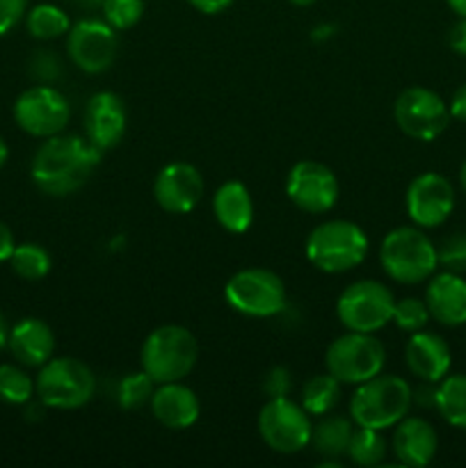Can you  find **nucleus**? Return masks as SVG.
Returning <instances> with one entry per match:
<instances>
[{
    "instance_id": "f8f14e48",
    "label": "nucleus",
    "mask_w": 466,
    "mask_h": 468,
    "mask_svg": "<svg viewBox=\"0 0 466 468\" xmlns=\"http://www.w3.org/2000/svg\"><path fill=\"white\" fill-rule=\"evenodd\" d=\"M71 108L62 91L50 85H37L23 91L14 103L18 128L32 137H53L67 128Z\"/></svg>"
},
{
    "instance_id": "dca6fc26",
    "label": "nucleus",
    "mask_w": 466,
    "mask_h": 468,
    "mask_svg": "<svg viewBox=\"0 0 466 468\" xmlns=\"http://www.w3.org/2000/svg\"><path fill=\"white\" fill-rule=\"evenodd\" d=\"M204 195V178L190 163H169L154 181V197L167 213L185 215L195 208Z\"/></svg>"
},
{
    "instance_id": "f257e3e1",
    "label": "nucleus",
    "mask_w": 466,
    "mask_h": 468,
    "mask_svg": "<svg viewBox=\"0 0 466 468\" xmlns=\"http://www.w3.org/2000/svg\"><path fill=\"white\" fill-rule=\"evenodd\" d=\"M101 163V149L78 135H53L32 158V181L50 197L80 190Z\"/></svg>"
},
{
    "instance_id": "9b49d317",
    "label": "nucleus",
    "mask_w": 466,
    "mask_h": 468,
    "mask_svg": "<svg viewBox=\"0 0 466 468\" xmlns=\"http://www.w3.org/2000/svg\"><path fill=\"white\" fill-rule=\"evenodd\" d=\"M397 128L411 140L432 142L450 123V110L437 91L428 87H409L393 105Z\"/></svg>"
},
{
    "instance_id": "8fccbe9b",
    "label": "nucleus",
    "mask_w": 466,
    "mask_h": 468,
    "mask_svg": "<svg viewBox=\"0 0 466 468\" xmlns=\"http://www.w3.org/2000/svg\"><path fill=\"white\" fill-rule=\"evenodd\" d=\"M460 183H461V187H464V192H466V160H464V165H461V169H460Z\"/></svg>"
},
{
    "instance_id": "473e14b6",
    "label": "nucleus",
    "mask_w": 466,
    "mask_h": 468,
    "mask_svg": "<svg viewBox=\"0 0 466 468\" xmlns=\"http://www.w3.org/2000/svg\"><path fill=\"white\" fill-rule=\"evenodd\" d=\"M144 14V0H105L103 16L114 30H128Z\"/></svg>"
},
{
    "instance_id": "ea45409f",
    "label": "nucleus",
    "mask_w": 466,
    "mask_h": 468,
    "mask_svg": "<svg viewBox=\"0 0 466 468\" xmlns=\"http://www.w3.org/2000/svg\"><path fill=\"white\" fill-rule=\"evenodd\" d=\"M448 110H450L452 119L466 123V82L461 87H457L455 94H452L450 105H448Z\"/></svg>"
},
{
    "instance_id": "c85d7f7f",
    "label": "nucleus",
    "mask_w": 466,
    "mask_h": 468,
    "mask_svg": "<svg viewBox=\"0 0 466 468\" xmlns=\"http://www.w3.org/2000/svg\"><path fill=\"white\" fill-rule=\"evenodd\" d=\"M9 265L21 279L37 282V279H44L50 272V254L41 245L26 242V245L14 247L12 256H9Z\"/></svg>"
},
{
    "instance_id": "6e6552de",
    "label": "nucleus",
    "mask_w": 466,
    "mask_h": 468,
    "mask_svg": "<svg viewBox=\"0 0 466 468\" xmlns=\"http://www.w3.org/2000/svg\"><path fill=\"white\" fill-rule=\"evenodd\" d=\"M384 361H387V350L382 343L373 334L364 332L338 336L324 355L327 373H332L341 384L368 382L370 378L382 373Z\"/></svg>"
},
{
    "instance_id": "7c9ffc66",
    "label": "nucleus",
    "mask_w": 466,
    "mask_h": 468,
    "mask_svg": "<svg viewBox=\"0 0 466 468\" xmlns=\"http://www.w3.org/2000/svg\"><path fill=\"white\" fill-rule=\"evenodd\" d=\"M155 391V382L140 370V373H131L119 382L117 387V402L122 410H140L146 402H151V396Z\"/></svg>"
},
{
    "instance_id": "c756f323",
    "label": "nucleus",
    "mask_w": 466,
    "mask_h": 468,
    "mask_svg": "<svg viewBox=\"0 0 466 468\" xmlns=\"http://www.w3.org/2000/svg\"><path fill=\"white\" fill-rule=\"evenodd\" d=\"M32 393L35 384L26 370L12 364L0 366V400L7 405H26L32 400Z\"/></svg>"
},
{
    "instance_id": "9d476101",
    "label": "nucleus",
    "mask_w": 466,
    "mask_h": 468,
    "mask_svg": "<svg viewBox=\"0 0 466 468\" xmlns=\"http://www.w3.org/2000/svg\"><path fill=\"white\" fill-rule=\"evenodd\" d=\"M259 432L270 451L279 455H295L311 443L313 425L304 407L283 396L265 402L259 414Z\"/></svg>"
},
{
    "instance_id": "79ce46f5",
    "label": "nucleus",
    "mask_w": 466,
    "mask_h": 468,
    "mask_svg": "<svg viewBox=\"0 0 466 468\" xmlns=\"http://www.w3.org/2000/svg\"><path fill=\"white\" fill-rule=\"evenodd\" d=\"M14 247H16V242H14V233L9 231L7 224L0 222V263L9 261Z\"/></svg>"
},
{
    "instance_id": "7ed1b4c3",
    "label": "nucleus",
    "mask_w": 466,
    "mask_h": 468,
    "mask_svg": "<svg viewBox=\"0 0 466 468\" xmlns=\"http://www.w3.org/2000/svg\"><path fill=\"white\" fill-rule=\"evenodd\" d=\"M368 236L347 219H329L318 224L306 238V259L320 272L338 274L356 268L368 254Z\"/></svg>"
},
{
    "instance_id": "39448f33",
    "label": "nucleus",
    "mask_w": 466,
    "mask_h": 468,
    "mask_svg": "<svg viewBox=\"0 0 466 468\" xmlns=\"http://www.w3.org/2000/svg\"><path fill=\"white\" fill-rule=\"evenodd\" d=\"M382 268L393 282L420 283L434 274L439 265L437 247L420 227L393 229L379 247Z\"/></svg>"
},
{
    "instance_id": "de8ad7c7",
    "label": "nucleus",
    "mask_w": 466,
    "mask_h": 468,
    "mask_svg": "<svg viewBox=\"0 0 466 468\" xmlns=\"http://www.w3.org/2000/svg\"><path fill=\"white\" fill-rule=\"evenodd\" d=\"M7 155H9L7 144H5V140H3V137H0V169H3V165L7 163Z\"/></svg>"
},
{
    "instance_id": "aec40b11",
    "label": "nucleus",
    "mask_w": 466,
    "mask_h": 468,
    "mask_svg": "<svg viewBox=\"0 0 466 468\" xmlns=\"http://www.w3.org/2000/svg\"><path fill=\"white\" fill-rule=\"evenodd\" d=\"M151 411L160 425L169 430H185L199 420V398L181 382L158 384L151 396Z\"/></svg>"
},
{
    "instance_id": "58836bf2",
    "label": "nucleus",
    "mask_w": 466,
    "mask_h": 468,
    "mask_svg": "<svg viewBox=\"0 0 466 468\" xmlns=\"http://www.w3.org/2000/svg\"><path fill=\"white\" fill-rule=\"evenodd\" d=\"M411 402L420 407H434L437 405V387L434 382H423L418 388H411Z\"/></svg>"
},
{
    "instance_id": "a878e982",
    "label": "nucleus",
    "mask_w": 466,
    "mask_h": 468,
    "mask_svg": "<svg viewBox=\"0 0 466 468\" xmlns=\"http://www.w3.org/2000/svg\"><path fill=\"white\" fill-rule=\"evenodd\" d=\"M341 382L332 373L315 375L302 388V407L309 416H324L338 405Z\"/></svg>"
},
{
    "instance_id": "1a4fd4ad",
    "label": "nucleus",
    "mask_w": 466,
    "mask_h": 468,
    "mask_svg": "<svg viewBox=\"0 0 466 468\" xmlns=\"http://www.w3.org/2000/svg\"><path fill=\"white\" fill-rule=\"evenodd\" d=\"M396 297L384 283L364 279L341 292L336 304V315L343 327L350 332L373 334L387 327L393 318Z\"/></svg>"
},
{
    "instance_id": "4be33fe9",
    "label": "nucleus",
    "mask_w": 466,
    "mask_h": 468,
    "mask_svg": "<svg viewBox=\"0 0 466 468\" xmlns=\"http://www.w3.org/2000/svg\"><path fill=\"white\" fill-rule=\"evenodd\" d=\"M7 347L18 364L41 368L53 356L55 336L44 320L23 318L9 329Z\"/></svg>"
},
{
    "instance_id": "a19ab883",
    "label": "nucleus",
    "mask_w": 466,
    "mask_h": 468,
    "mask_svg": "<svg viewBox=\"0 0 466 468\" xmlns=\"http://www.w3.org/2000/svg\"><path fill=\"white\" fill-rule=\"evenodd\" d=\"M196 12L201 14H219L233 3V0H187Z\"/></svg>"
},
{
    "instance_id": "b1692460",
    "label": "nucleus",
    "mask_w": 466,
    "mask_h": 468,
    "mask_svg": "<svg viewBox=\"0 0 466 468\" xmlns=\"http://www.w3.org/2000/svg\"><path fill=\"white\" fill-rule=\"evenodd\" d=\"M355 432L350 419L343 416H324L311 432V443H313L315 452L329 460H338L345 455L347 446H350V437Z\"/></svg>"
},
{
    "instance_id": "ddd939ff",
    "label": "nucleus",
    "mask_w": 466,
    "mask_h": 468,
    "mask_svg": "<svg viewBox=\"0 0 466 468\" xmlns=\"http://www.w3.org/2000/svg\"><path fill=\"white\" fill-rule=\"evenodd\" d=\"M117 30L108 21L85 18L69 30V58L85 73L108 71L117 58Z\"/></svg>"
},
{
    "instance_id": "393cba45",
    "label": "nucleus",
    "mask_w": 466,
    "mask_h": 468,
    "mask_svg": "<svg viewBox=\"0 0 466 468\" xmlns=\"http://www.w3.org/2000/svg\"><path fill=\"white\" fill-rule=\"evenodd\" d=\"M434 407L446 423L466 430V375H446L437 387Z\"/></svg>"
},
{
    "instance_id": "49530a36",
    "label": "nucleus",
    "mask_w": 466,
    "mask_h": 468,
    "mask_svg": "<svg viewBox=\"0 0 466 468\" xmlns=\"http://www.w3.org/2000/svg\"><path fill=\"white\" fill-rule=\"evenodd\" d=\"M80 7H87V9H94V7H103L105 0H76Z\"/></svg>"
},
{
    "instance_id": "4468645a",
    "label": "nucleus",
    "mask_w": 466,
    "mask_h": 468,
    "mask_svg": "<svg viewBox=\"0 0 466 468\" xmlns=\"http://www.w3.org/2000/svg\"><path fill=\"white\" fill-rule=\"evenodd\" d=\"M286 195L304 213H327L338 201V178L323 163L302 160L288 172Z\"/></svg>"
},
{
    "instance_id": "4c0bfd02",
    "label": "nucleus",
    "mask_w": 466,
    "mask_h": 468,
    "mask_svg": "<svg viewBox=\"0 0 466 468\" xmlns=\"http://www.w3.org/2000/svg\"><path fill=\"white\" fill-rule=\"evenodd\" d=\"M448 44H450V48L455 50L457 55H464L466 58V16H460V21L450 27Z\"/></svg>"
},
{
    "instance_id": "5701e85b",
    "label": "nucleus",
    "mask_w": 466,
    "mask_h": 468,
    "mask_svg": "<svg viewBox=\"0 0 466 468\" xmlns=\"http://www.w3.org/2000/svg\"><path fill=\"white\" fill-rule=\"evenodd\" d=\"M213 210L219 227L231 233H245L254 222V201L240 181H227L217 187Z\"/></svg>"
},
{
    "instance_id": "412c9836",
    "label": "nucleus",
    "mask_w": 466,
    "mask_h": 468,
    "mask_svg": "<svg viewBox=\"0 0 466 468\" xmlns=\"http://www.w3.org/2000/svg\"><path fill=\"white\" fill-rule=\"evenodd\" d=\"M405 359L411 373L423 382L439 384L448 375L452 364V355L448 343L439 334L414 332L405 347Z\"/></svg>"
},
{
    "instance_id": "6ab92c4d",
    "label": "nucleus",
    "mask_w": 466,
    "mask_h": 468,
    "mask_svg": "<svg viewBox=\"0 0 466 468\" xmlns=\"http://www.w3.org/2000/svg\"><path fill=\"white\" fill-rule=\"evenodd\" d=\"M391 448L402 466L423 468L437 455L439 437L425 419H416V416L407 419L405 416L400 423H396Z\"/></svg>"
},
{
    "instance_id": "09e8293b",
    "label": "nucleus",
    "mask_w": 466,
    "mask_h": 468,
    "mask_svg": "<svg viewBox=\"0 0 466 468\" xmlns=\"http://www.w3.org/2000/svg\"><path fill=\"white\" fill-rule=\"evenodd\" d=\"M292 5H297V7H309V5L318 3V0H291Z\"/></svg>"
},
{
    "instance_id": "cd10ccee",
    "label": "nucleus",
    "mask_w": 466,
    "mask_h": 468,
    "mask_svg": "<svg viewBox=\"0 0 466 468\" xmlns=\"http://www.w3.org/2000/svg\"><path fill=\"white\" fill-rule=\"evenodd\" d=\"M27 32H30L35 39H58V37L67 35L71 30V21H69L67 12L55 5H37L27 12L26 18Z\"/></svg>"
},
{
    "instance_id": "f3484780",
    "label": "nucleus",
    "mask_w": 466,
    "mask_h": 468,
    "mask_svg": "<svg viewBox=\"0 0 466 468\" xmlns=\"http://www.w3.org/2000/svg\"><path fill=\"white\" fill-rule=\"evenodd\" d=\"M128 126L126 103L114 91H99L90 99L85 110L87 140L101 151L119 144Z\"/></svg>"
},
{
    "instance_id": "f03ea898",
    "label": "nucleus",
    "mask_w": 466,
    "mask_h": 468,
    "mask_svg": "<svg viewBox=\"0 0 466 468\" xmlns=\"http://www.w3.org/2000/svg\"><path fill=\"white\" fill-rule=\"evenodd\" d=\"M411 407V387L396 375H375L356 384L350 398V419L359 428L388 430L400 423Z\"/></svg>"
},
{
    "instance_id": "bb28decb",
    "label": "nucleus",
    "mask_w": 466,
    "mask_h": 468,
    "mask_svg": "<svg viewBox=\"0 0 466 468\" xmlns=\"http://www.w3.org/2000/svg\"><path fill=\"white\" fill-rule=\"evenodd\" d=\"M347 457L356 466H377L387 457V439L382 437V430L373 428H356L350 437L347 446Z\"/></svg>"
},
{
    "instance_id": "a211bd4d",
    "label": "nucleus",
    "mask_w": 466,
    "mask_h": 468,
    "mask_svg": "<svg viewBox=\"0 0 466 468\" xmlns=\"http://www.w3.org/2000/svg\"><path fill=\"white\" fill-rule=\"evenodd\" d=\"M429 318L446 327H461L466 324V279L457 272L434 274L425 291Z\"/></svg>"
},
{
    "instance_id": "e433bc0d",
    "label": "nucleus",
    "mask_w": 466,
    "mask_h": 468,
    "mask_svg": "<svg viewBox=\"0 0 466 468\" xmlns=\"http://www.w3.org/2000/svg\"><path fill=\"white\" fill-rule=\"evenodd\" d=\"M27 0H0V37L7 35L23 18Z\"/></svg>"
},
{
    "instance_id": "72a5a7b5",
    "label": "nucleus",
    "mask_w": 466,
    "mask_h": 468,
    "mask_svg": "<svg viewBox=\"0 0 466 468\" xmlns=\"http://www.w3.org/2000/svg\"><path fill=\"white\" fill-rule=\"evenodd\" d=\"M437 256L439 265H443L448 272H466V233L448 236L441 247H437Z\"/></svg>"
},
{
    "instance_id": "2eb2a0df",
    "label": "nucleus",
    "mask_w": 466,
    "mask_h": 468,
    "mask_svg": "<svg viewBox=\"0 0 466 468\" xmlns=\"http://www.w3.org/2000/svg\"><path fill=\"white\" fill-rule=\"evenodd\" d=\"M407 213L420 229L441 227L455 208V190L450 181L437 172L416 176L407 187Z\"/></svg>"
},
{
    "instance_id": "a18cd8bd",
    "label": "nucleus",
    "mask_w": 466,
    "mask_h": 468,
    "mask_svg": "<svg viewBox=\"0 0 466 468\" xmlns=\"http://www.w3.org/2000/svg\"><path fill=\"white\" fill-rule=\"evenodd\" d=\"M334 26H318L313 30V39H320V37H324V39H327V37H332L334 35Z\"/></svg>"
},
{
    "instance_id": "2f4dec72",
    "label": "nucleus",
    "mask_w": 466,
    "mask_h": 468,
    "mask_svg": "<svg viewBox=\"0 0 466 468\" xmlns=\"http://www.w3.org/2000/svg\"><path fill=\"white\" fill-rule=\"evenodd\" d=\"M428 320V304L423 300H418V297H405V300L396 302L391 323H396L402 332H420V329H425Z\"/></svg>"
},
{
    "instance_id": "0eeeda50",
    "label": "nucleus",
    "mask_w": 466,
    "mask_h": 468,
    "mask_svg": "<svg viewBox=\"0 0 466 468\" xmlns=\"http://www.w3.org/2000/svg\"><path fill=\"white\" fill-rule=\"evenodd\" d=\"M228 306L251 318H270L286 309V286L274 272L247 268L233 274L224 286Z\"/></svg>"
},
{
    "instance_id": "c9c22d12",
    "label": "nucleus",
    "mask_w": 466,
    "mask_h": 468,
    "mask_svg": "<svg viewBox=\"0 0 466 468\" xmlns=\"http://www.w3.org/2000/svg\"><path fill=\"white\" fill-rule=\"evenodd\" d=\"M291 387H292L291 373H288L286 368H281V366H277V368L270 370L263 379V391L268 398L288 396V393H291Z\"/></svg>"
},
{
    "instance_id": "c03bdc74",
    "label": "nucleus",
    "mask_w": 466,
    "mask_h": 468,
    "mask_svg": "<svg viewBox=\"0 0 466 468\" xmlns=\"http://www.w3.org/2000/svg\"><path fill=\"white\" fill-rule=\"evenodd\" d=\"M446 3L457 16H466V0H446Z\"/></svg>"
},
{
    "instance_id": "37998d69",
    "label": "nucleus",
    "mask_w": 466,
    "mask_h": 468,
    "mask_svg": "<svg viewBox=\"0 0 466 468\" xmlns=\"http://www.w3.org/2000/svg\"><path fill=\"white\" fill-rule=\"evenodd\" d=\"M7 341H9L7 320H5L3 314H0V350H5V347H7Z\"/></svg>"
},
{
    "instance_id": "f704fd0d",
    "label": "nucleus",
    "mask_w": 466,
    "mask_h": 468,
    "mask_svg": "<svg viewBox=\"0 0 466 468\" xmlns=\"http://www.w3.org/2000/svg\"><path fill=\"white\" fill-rule=\"evenodd\" d=\"M62 71V64H59L58 55L48 53V50H41L32 58L30 62V73L41 82H53L55 78Z\"/></svg>"
},
{
    "instance_id": "423d86ee",
    "label": "nucleus",
    "mask_w": 466,
    "mask_h": 468,
    "mask_svg": "<svg viewBox=\"0 0 466 468\" xmlns=\"http://www.w3.org/2000/svg\"><path fill=\"white\" fill-rule=\"evenodd\" d=\"M35 391L50 410H78L94 398L96 378L80 359L59 356L41 366Z\"/></svg>"
},
{
    "instance_id": "20e7f679",
    "label": "nucleus",
    "mask_w": 466,
    "mask_h": 468,
    "mask_svg": "<svg viewBox=\"0 0 466 468\" xmlns=\"http://www.w3.org/2000/svg\"><path fill=\"white\" fill-rule=\"evenodd\" d=\"M199 359V346L192 332L178 324H163L142 346V370L155 384L181 382Z\"/></svg>"
}]
</instances>
